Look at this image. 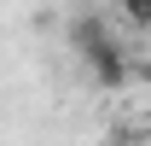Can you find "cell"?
<instances>
[{
    "instance_id": "3957f363",
    "label": "cell",
    "mask_w": 151,
    "mask_h": 146,
    "mask_svg": "<svg viewBox=\"0 0 151 146\" xmlns=\"http://www.w3.org/2000/svg\"><path fill=\"white\" fill-rule=\"evenodd\" d=\"M116 18L128 29H151V0H116Z\"/></svg>"
},
{
    "instance_id": "7a4b0ae2",
    "label": "cell",
    "mask_w": 151,
    "mask_h": 146,
    "mask_svg": "<svg viewBox=\"0 0 151 146\" xmlns=\"http://www.w3.org/2000/svg\"><path fill=\"white\" fill-rule=\"evenodd\" d=\"M64 35H70V47H76V53H81V58L93 53V47H105V41H116V35H111V23L99 18V12H76Z\"/></svg>"
},
{
    "instance_id": "6da1fadb",
    "label": "cell",
    "mask_w": 151,
    "mask_h": 146,
    "mask_svg": "<svg viewBox=\"0 0 151 146\" xmlns=\"http://www.w3.org/2000/svg\"><path fill=\"white\" fill-rule=\"evenodd\" d=\"M81 64H87V82H93L99 93H122V88L134 82V58H128V47H122V41H105V47H93Z\"/></svg>"
},
{
    "instance_id": "277c9868",
    "label": "cell",
    "mask_w": 151,
    "mask_h": 146,
    "mask_svg": "<svg viewBox=\"0 0 151 146\" xmlns=\"http://www.w3.org/2000/svg\"><path fill=\"white\" fill-rule=\"evenodd\" d=\"M134 82H151V58H134Z\"/></svg>"
}]
</instances>
